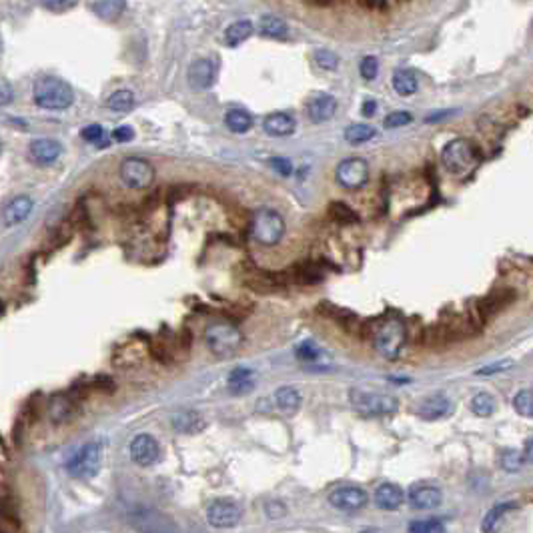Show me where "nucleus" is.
Masks as SVG:
<instances>
[{"label": "nucleus", "mask_w": 533, "mask_h": 533, "mask_svg": "<svg viewBox=\"0 0 533 533\" xmlns=\"http://www.w3.org/2000/svg\"><path fill=\"white\" fill-rule=\"evenodd\" d=\"M369 339L373 341V347L379 355L389 361H395L407 341V327L399 317H387L379 323L371 325Z\"/></svg>", "instance_id": "1"}, {"label": "nucleus", "mask_w": 533, "mask_h": 533, "mask_svg": "<svg viewBox=\"0 0 533 533\" xmlns=\"http://www.w3.org/2000/svg\"><path fill=\"white\" fill-rule=\"evenodd\" d=\"M34 102L47 111H65L75 102L72 86L59 77H40L34 82Z\"/></svg>", "instance_id": "2"}, {"label": "nucleus", "mask_w": 533, "mask_h": 533, "mask_svg": "<svg viewBox=\"0 0 533 533\" xmlns=\"http://www.w3.org/2000/svg\"><path fill=\"white\" fill-rule=\"evenodd\" d=\"M479 155L475 150V146L468 139H453L441 150V162L443 167L455 175V177H463L469 171L477 164Z\"/></svg>", "instance_id": "3"}, {"label": "nucleus", "mask_w": 533, "mask_h": 533, "mask_svg": "<svg viewBox=\"0 0 533 533\" xmlns=\"http://www.w3.org/2000/svg\"><path fill=\"white\" fill-rule=\"evenodd\" d=\"M349 403L363 417L391 415L399 409L397 397L385 395V393H367V391H359V389L349 391Z\"/></svg>", "instance_id": "4"}, {"label": "nucleus", "mask_w": 533, "mask_h": 533, "mask_svg": "<svg viewBox=\"0 0 533 533\" xmlns=\"http://www.w3.org/2000/svg\"><path fill=\"white\" fill-rule=\"evenodd\" d=\"M205 341L213 355L225 359V357L235 355L241 349L242 335L235 325L213 323L205 331Z\"/></svg>", "instance_id": "5"}, {"label": "nucleus", "mask_w": 533, "mask_h": 533, "mask_svg": "<svg viewBox=\"0 0 533 533\" xmlns=\"http://www.w3.org/2000/svg\"><path fill=\"white\" fill-rule=\"evenodd\" d=\"M251 233H253L255 241L261 242V245L275 247L285 237V221L277 210L261 209L253 217Z\"/></svg>", "instance_id": "6"}, {"label": "nucleus", "mask_w": 533, "mask_h": 533, "mask_svg": "<svg viewBox=\"0 0 533 533\" xmlns=\"http://www.w3.org/2000/svg\"><path fill=\"white\" fill-rule=\"evenodd\" d=\"M100 443L91 441L86 445H82L79 451L75 453L68 461H66V471L70 477L75 479H91L98 473L100 468Z\"/></svg>", "instance_id": "7"}, {"label": "nucleus", "mask_w": 533, "mask_h": 533, "mask_svg": "<svg viewBox=\"0 0 533 533\" xmlns=\"http://www.w3.org/2000/svg\"><path fill=\"white\" fill-rule=\"evenodd\" d=\"M121 178L123 183L129 187V189H134V191H141V189H146L153 185L155 180V167L150 164L145 159H139V157H129L125 161L121 162Z\"/></svg>", "instance_id": "8"}, {"label": "nucleus", "mask_w": 533, "mask_h": 533, "mask_svg": "<svg viewBox=\"0 0 533 533\" xmlns=\"http://www.w3.org/2000/svg\"><path fill=\"white\" fill-rule=\"evenodd\" d=\"M335 178L343 189L357 191V189L365 187V183L369 180V164L365 159H359V157L345 159L339 162V167L335 171Z\"/></svg>", "instance_id": "9"}, {"label": "nucleus", "mask_w": 533, "mask_h": 533, "mask_svg": "<svg viewBox=\"0 0 533 533\" xmlns=\"http://www.w3.org/2000/svg\"><path fill=\"white\" fill-rule=\"evenodd\" d=\"M242 509L241 505L235 500H229V497H221V500H213L207 505V519L213 527H219V530H226V527H233L241 521Z\"/></svg>", "instance_id": "10"}, {"label": "nucleus", "mask_w": 533, "mask_h": 533, "mask_svg": "<svg viewBox=\"0 0 533 533\" xmlns=\"http://www.w3.org/2000/svg\"><path fill=\"white\" fill-rule=\"evenodd\" d=\"M369 503V495L361 489V487H353V485H343L337 487L335 491H331L329 495V505L337 511L343 513H355L361 511L365 505Z\"/></svg>", "instance_id": "11"}, {"label": "nucleus", "mask_w": 533, "mask_h": 533, "mask_svg": "<svg viewBox=\"0 0 533 533\" xmlns=\"http://www.w3.org/2000/svg\"><path fill=\"white\" fill-rule=\"evenodd\" d=\"M319 313H323L325 317H329V319H333L335 323H339L341 327H343L347 333H351V335H359V337H363V339H367V335H369V323L361 321L355 313L349 311V309L335 307V305H331V303H321V305H319Z\"/></svg>", "instance_id": "12"}, {"label": "nucleus", "mask_w": 533, "mask_h": 533, "mask_svg": "<svg viewBox=\"0 0 533 533\" xmlns=\"http://www.w3.org/2000/svg\"><path fill=\"white\" fill-rule=\"evenodd\" d=\"M130 459L139 465V468H150L159 461L161 457V447L159 441L148 433H141L137 435L129 445Z\"/></svg>", "instance_id": "13"}, {"label": "nucleus", "mask_w": 533, "mask_h": 533, "mask_svg": "<svg viewBox=\"0 0 533 533\" xmlns=\"http://www.w3.org/2000/svg\"><path fill=\"white\" fill-rule=\"evenodd\" d=\"M79 411V399L66 391V393H54L47 403V413L52 423L56 425H63V423H68L77 415Z\"/></svg>", "instance_id": "14"}, {"label": "nucleus", "mask_w": 533, "mask_h": 533, "mask_svg": "<svg viewBox=\"0 0 533 533\" xmlns=\"http://www.w3.org/2000/svg\"><path fill=\"white\" fill-rule=\"evenodd\" d=\"M33 209L34 201L29 194L15 196L13 201L6 203V207L2 210V226H4V229H10V226L20 225L22 221L29 219V215L33 213Z\"/></svg>", "instance_id": "15"}, {"label": "nucleus", "mask_w": 533, "mask_h": 533, "mask_svg": "<svg viewBox=\"0 0 533 533\" xmlns=\"http://www.w3.org/2000/svg\"><path fill=\"white\" fill-rule=\"evenodd\" d=\"M409 503L415 507V509H433V507H439L441 501H443V493L441 489L431 484H415L409 487Z\"/></svg>", "instance_id": "16"}, {"label": "nucleus", "mask_w": 533, "mask_h": 533, "mask_svg": "<svg viewBox=\"0 0 533 533\" xmlns=\"http://www.w3.org/2000/svg\"><path fill=\"white\" fill-rule=\"evenodd\" d=\"M63 155V145L54 139H36L29 145V157L40 167H49Z\"/></svg>", "instance_id": "17"}, {"label": "nucleus", "mask_w": 533, "mask_h": 533, "mask_svg": "<svg viewBox=\"0 0 533 533\" xmlns=\"http://www.w3.org/2000/svg\"><path fill=\"white\" fill-rule=\"evenodd\" d=\"M285 277L289 283H299V285H317L323 281V269L321 263H313V261H301L295 263L289 271H285Z\"/></svg>", "instance_id": "18"}, {"label": "nucleus", "mask_w": 533, "mask_h": 533, "mask_svg": "<svg viewBox=\"0 0 533 533\" xmlns=\"http://www.w3.org/2000/svg\"><path fill=\"white\" fill-rule=\"evenodd\" d=\"M337 113V98L327 95V93H319L313 95L307 102V116L313 123H327L331 121Z\"/></svg>", "instance_id": "19"}, {"label": "nucleus", "mask_w": 533, "mask_h": 533, "mask_svg": "<svg viewBox=\"0 0 533 533\" xmlns=\"http://www.w3.org/2000/svg\"><path fill=\"white\" fill-rule=\"evenodd\" d=\"M215 65L210 63L209 59H196L193 65L189 66V84L194 91H207L210 88V84L215 82Z\"/></svg>", "instance_id": "20"}, {"label": "nucleus", "mask_w": 533, "mask_h": 533, "mask_svg": "<svg viewBox=\"0 0 533 533\" xmlns=\"http://www.w3.org/2000/svg\"><path fill=\"white\" fill-rule=\"evenodd\" d=\"M451 401H449L443 393H437V395H431V397H427V399L421 401L419 409H417V415L425 421H437L447 417V415L451 413Z\"/></svg>", "instance_id": "21"}, {"label": "nucleus", "mask_w": 533, "mask_h": 533, "mask_svg": "<svg viewBox=\"0 0 533 533\" xmlns=\"http://www.w3.org/2000/svg\"><path fill=\"white\" fill-rule=\"evenodd\" d=\"M375 505L383 511H397L405 501L403 489L397 484H381L375 489Z\"/></svg>", "instance_id": "22"}, {"label": "nucleus", "mask_w": 533, "mask_h": 533, "mask_svg": "<svg viewBox=\"0 0 533 533\" xmlns=\"http://www.w3.org/2000/svg\"><path fill=\"white\" fill-rule=\"evenodd\" d=\"M263 129L271 137H289L297 129V123L291 114L287 113H273L265 116L263 121Z\"/></svg>", "instance_id": "23"}, {"label": "nucleus", "mask_w": 533, "mask_h": 533, "mask_svg": "<svg viewBox=\"0 0 533 533\" xmlns=\"http://www.w3.org/2000/svg\"><path fill=\"white\" fill-rule=\"evenodd\" d=\"M391 84H393V91L401 97H411L417 93L419 88V81H417V75L411 70V68H399L393 72V79H391Z\"/></svg>", "instance_id": "24"}, {"label": "nucleus", "mask_w": 533, "mask_h": 533, "mask_svg": "<svg viewBox=\"0 0 533 533\" xmlns=\"http://www.w3.org/2000/svg\"><path fill=\"white\" fill-rule=\"evenodd\" d=\"M127 10V0H97L93 4V13L105 22H113L125 15Z\"/></svg>", "instance_id": "25"}, {"label": "nucleus", "mask_w": 533, "mask_h": 533, "mask_svg": "<svg viewBox=\"0 0 533 533\" xmlns=\"http://www.w3.org/2000/svg\"><path fill=\"white\" fill-rule=\"evenodd\" d=\"M253 33H255V26H253L251 20H245V18L242 20H235L233 24H229L225 29V45L231 47V49H235L241 43H245Z\"/></svg>", "instance_id": "26"}, {"label": "nucleus", "mask_w": 533, "mask_h": 533, "mask_svg": "<svg viewBox=\"0 0 533 533\" xmlns=\"http://www.w3.org/2000/svg\"><path fill=\"white\" fill-rule=\"evenodd\" d=\"M205 419L196 413V411H178L177 415L173 417V427L177 429L178 433H199L205 429Z\"/></svg>", "instance_id": "27"}, {"label": "nucleus", "mask_w": 533, "mask_h": 533, "mask_svg": "<svg viewBox=\"0 0 533 533\" xmlns=\"http://www.w3.org/2000/svg\"><path fill=\"white\" fill-rule=\"evenodd\" d=\"M275 403L277 409H279L281 413L293 415V413H297L299 407H301V393L295 387H289V385L279 387L275 393Z\"/></svg>", "instance_id": "28"}, {"label": "nucleus", "mask_w": 533, "mask_h": 533, "mask_svg": "<svg viewBox=\"0 0 533 533\" xmlns=\"http://www.w3.org/2000/svg\"><path fill=\"white\" fill-rule=\"evenodd\" d=\"M225 125L231 132L245 134V132H249V130L253 129V116L247 113V111H242V109H231L225 114Z\"/></svg>", "instance_id": "29"}, {"label": "nucleus", "mask_w": 533, "mask_h": 533, "mask_svg": "<svg viewBox=\"0 0 533 533\" xmlns=\"http://www.w3.org/2000/svg\"><path fill=\"white\" fill-rule=\"evenodd\" d=\"M258 31H261V34H265L267 38H277V40H283V38L289 36V26H287V22L279 17L261 18Z\"/></svg>", "instance_id": "30"}, {"label": "nucleus", "mask_w": 533, "mask_h": 533, "mask_svg": "<svg viewBox=\"0 0 533 533\" xmlns=\"http://www.w3.org/2000/svg\"><path fill=\"white\" fill-rule=\"evenodd\" d=\"M226 385L233 393H249L253 389V371L247 369V367H237L233 371L229 373V379H226Z\"/></svg>", "instance_id": "31"}, {"label": "nucleus", "mask_w": 533, "mask_h": 533, "mask_svg": "<svg viewBox=\"0 0 533 533\" xmlns=\"http://www.w3.org/2000/svg\"><path fill=\"white\" fill-rule=\"evenodd\" d=\"M517 509L516 501H503V503H497L495 507H491L484 517V523H481V530L484 532H493L495 530V523L500 521L501 517H505V513Z\"/></svg>", "instance_id": "32"}, {"label": "nucleus", "mask_w": 533, "mask_h": 533, "mask_svg": "<svg viewBox=\"0 0 533 533\" xmlns=\"http://www.w3.org/2000/svg\"><path fill=\"white\" fill-rule=\"evenodd\" d=\"M375 134H377V130L373 129L371 125L357 123V125H351V127L345 129V141L349 145H363V143L371 141Z\"/></svg>", "instance_id": "33"}, {"label": "nucleus", "mask_w": 533, "mask_h": 533, "mask_svg": "<svg viewBox=\"0 0 533 533\" xmlns=\"http://www.w3.org/2000/svg\"><path fill=\"white\" fill-rule=\"evenodd\" d=\"M471 411L477 415V417H491L493 413H495V399H493V395H489V393H477L473 399H471Z\"/></svg>", "instance_id": "34"}, {"label": "nucleus", "mask_w": 533, "mask_h": 533, "mask_svg": "<svg viewBox=\"0 0 533 533\" xmlns=\"http://www.w3.org/2000/svg\"><path fill=\"white\" fill-rule=\"evenodd\" d=\"M107 105H109V109H113L114 113H129L130 109L134 107V95L127 88L114 91L107 100Z\"/></svg>", "instance_id": "35"}, {"label": "nucleus", "mask_w": 533, "mask_h": 533, "mask_svg": "<svg viewBox=\"0 0 533 533\" xmlns=\"http://www.w3.org/2000/svg\"><path fill=\"white\" fill-rule=\"evenodd\" d=\"M295 355L299 361H305V363H311V361H323L325 351L321 347H317L313 341H303L295 347Z\"/></svg>", "instance_id": "36"}, {"label": "nucleus", "mask_w": 533, "mask_h": 533, "mask_svg": "<svg viewBox=\"0 0 533 533\" xmlns=\"http://www.w3.org/2000/svg\"><path fill=\"white\" fill-rule=\"evenodd\" d=\"M525 457H523V451H517V449H503L500 453V465L503 468V471L507 473H517L521 465H523Z\"/></svg>", "instance_id": "37"}, {"label": "nucleus", "mask_w": 533, "mask_h": 533, "mask_svg": "<svg viewBox=\"0 0 533 533\" xmlns=\"http://www.w3.org/2000/svg\"><path fill=\"white\" fill-rule=\"evenodd\" d=\"M0 517H2V521H4V523H13V525H15V530L20 527L17 503L10 500V495H8V491H6V489H4L2 500H0Z\"/></svg>", "instance_id": "38"}, {"label": "nucleus", "mask_w": 533, "mask_h": 533, "mask_svg": "<svg viewBox=\"0 0 533 533\" xmlns=\"http://www.w3.org/2000/svg\"><path fill=\"white\" fill-rule=\"evenodd\" d=\"M329 215H331V219H335L337 223H343V225H351V223L359 221L355 210L347 207L345 203H331L329 205Z\"/></svg>", "instance_id": "39"}, {"label": "nucleus", "mask_w": 533, "mask_h": 533, "mask_svg": "<svg viewBox=\"0 0 533 533\" xmlns=\"http://www.w3.org/2000/svg\"><path fill=\"white\" fill-rule=\"evenodd\" d=\"M513 409L521 417H533V391L521 389L513 397Z\"/></svg>", "instance_id": "40"}, {"label": "nucleus", "mask_w": 533, "mask_h": 533, "mask_svg": "<svg viewBox=\"0 0 533 533\" xmlns=\"http://www.w3.org/2000/svg\"><path fill=\"white\" fill-rule=\"evenodd\" d=\"M409 532L411 533H441L445 532V525L439 519H417L409 523Z\"/></svg>", "instance_id": "41"}, {"label": "nucleus", "mask_w": 533, "mask_h": 533, "mask_svg": "<svg viewBox=\"0 0 533 533\" xmlns=\"http://www.w3.org/2000/svg\"><path fill=\"white\" fill-rule=\"evenodd\" d=\"M313 59H315V63L325 68V70H335L337 66H339V56L335 54V52H331V50H317L315 54H313Z\"/></svg>", "instance_id": "42"}, {"label": "nucleus", "mask_w": 533, "mask_h": 533, "mask_svg": "<svg viewBox=\"0 0 533 533\" xmlns=\"http://www.w3.org/2000/svg\"><path fill=\"white\" fill-rule=\"evenodd\" d=\"M513 365H516V363H513L511 359H501V361L489 363V365H485L481 369H477L475 375H477V377H489V375H495V373L507 371V369H511Z\"/></svg>", "instance_id": "43"}, {"label": "nucleus", "mask_w": 533, "mask_h": 533, "mask_svg": "<svg viewBox=\"0 0 533 533\" xmlns=\"http://www.w3.org/2000/svg\"><path fill=\"white\" fill-rule=\"evenodd\" d=\"M411 121H413L411 113H407V111H395V113H389L387 116H385L383 125H385V129H399V127L409 125Z\"/></svg>", "instance_id": "44"}, {"label": "nucleus", "mask_w": 533, "mask_h": 533, "mask_svg": "<svg viewBox=\"0 0 533 533\" xmlns=\"http://www.w3.org/2000/svg\"><path fill=\"white\" fill-rule=\"evenodd\" d=\"M81 137L86 143H95V145H105V130L100 125H88L81 130Z\"/></svg>", "instance_id": "45"}, {"label": "nucleus", "mask_w": 533, "mask_h": 533, "mask_svg": "<svg viewBox=\"0 0 533 533\" xmlns=\"http://www.w3.org/2000/svg\"><path fill=\"white\" fill-rule=\"evenodd\" d=\"M359 72L365 81H373L379 72V61L375 56H365L359 65Z\"/></svg>", "instance_id": "46"}, {"label": "nucleus", "mask_w": 533, "mask_h": 533, "mask_svg": "<svg viewBox=\"0 0 533 533\" xmlns=\"http://www.w3.org/2000/svg\"><path fill=\"white\" fill-rule=\"evenodd\" d=\"M45 8H49L52 13H65L70 10L72 6H77L79 0H40Z\"/></svg>", "instance_id": "47"}, {"label": "nucleus", "mask_w": 533, "mask_h": 533, "mask_svg": "<svg viewBox=\"0 0 533 533\" xmlns=\"http://www.w3.org/2000/svg\"><path fill=\"white\" fill-rule=\"evenodd\" d=\"M265 516L269 519H283L287 516V507L281 501H269L265 503Z\"/></svg>", "instance_id": "48"}, {"label": "nucleus", "mask_w": 533, "mask_h": 533, "mask_svg": "<svg viewBox=\"0 0 533 533\" xmlns=\"http://www.w3.org/2000/svg\"><path fill=\"white\" fill-rule=\"evenodd\" d=\"M88 383H91V389H97V391H105V393H113L114 391V381L107 375H98Z\"/></svg>", "instance_id": "49"}, {"label": "nucleus", "mask_w": 533, "mask_h": 533, "mask_svg": "<svg viewBox=\"0 0 533 533\" xmlns=\"http://www.w3.org/2000/svg\"><path fill=\"white\" fill-rule=\"evenodd\" d=\"M271 167H273V171H277L281 177H289L293 173V164L289 159H283V157H275V159H271Z\"/></svg>", "instance_id": "50"}, {"label": "nucleus", "mask_w": 533, "mask_h": 533, "mask_svg": "<svg viewBox=\"0 0 533 533\" xmlns=\"http://www.w3.org/2000/svg\"><path fill=\"white\" fill-rule=\"evenodd\" d=\"M13 97H15V93H13L10 82L8 81L0 82V105H2V107H8V105L13 102Z\"/></svg>", "instance_id": "51"}, {"label": "nucleus", "mask_w": 533, "mask_h": 533, "mask_svg": "<svg viewBox=\"0 0 533 533\" xmlns=\"http://www.w3.org/2000/svg\"><path fill=\"white\" fill-rule=\"evenodd\" d=\"M132 137H134V130L130 127H118V129L113 130V141H116V143H129V141H132Z\"/></svg>", "instance_id": "52"}, {"label": "nucleus", "mask_w": 533, "mask_h": 533, "mask_svg": "<svg viewBox=\"0 0 533 533\" xmlns=\"http://www.w3.org/2000/svg\"><path fill=\"white\" fill-rule=\"evenodd\" d=\"M361 113H363V116H373L377 113V102L375 100H365L363 107H361Z\"/></svg>", "instance_id": "53"}, {"label": "nucleus", "mask_w": 533, "mask_h": 533, "mask_svg": "<svg viewBox=\"0 0 533 533\" xmlns=\"http://www.w3.org/2000/svg\"><path fill=\"white\" fill-rule=\"evenodd\" d=\"M523 457H525L527 463H533V439H530V441L525 443V447H523Z\"/></svg>", "instance_id": "54"}, {"label": "nucleus", "mask_w": 533, "mask_h": 533, "mask_svg": "<svg viewBox=\"0 0 533 533\" xmlns=\"http://www.w3.org/2000/svg\"><path fill=\"white\" fill-rule=\"evenodd\" d=\"M449 114H453V111H441V113H437V114H429V116H427V123L443 121V116H449Z\"/></svg>", "instance_id": "55"}, {"label": "nucleus", "mask_w": 533, "mask_h": 533, "mask_svg": "<svg viewBox=\"0 0 533 533\" xmlns=\"http://www.w3.org/2000/svg\"><path fill=\"white\" fill-rule=\"evenodd\" d=\"M532 31H533V22H532Z\"/></svg>", "instance_id": "56"}]
</instances>
